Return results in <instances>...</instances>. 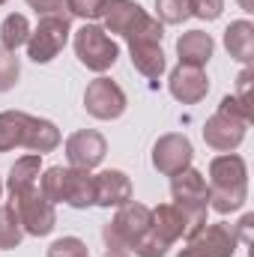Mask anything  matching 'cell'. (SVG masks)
Here are the masks:
<instances>
[{"label": "cell", "instance_id": "6da1fadb", "mask_svg": "<svg viewBox=\"0 0 254 257\" xmlns=\"http://www.w3.org/2000/svg\"><path fill=\"white\" fill-rule=\"evenodd\" d=\"M209 206L221 215L236 212L248 200V168L236 153L215 156L209 162Z\"/></svg>", "mask_w": 254, "mask_h": 257}, {"label": "cell", "instance_id": "7a4b0ae2", "mask_svg": "<svg viewBox=\"0 0 254 257\" xmlns=\"http://www.w3.org/2000/svg\"><path fill=\"white\" fill-rule=\"evenodd\" d=\"M171 197H174V206L180 209V215L186 221V239H189L206 224V209H209L206 177L194 168L180 171L177 177H171Z\"/></svg>", "mask_w": 254, "mask_h": 257}, {"label": "cell", "instance_id": "3957f363", "mask_svg": "<svg viewBox=\"0 0 254 257\" xmlns=\"http://www.w3.org/2000/svg\"><path fill=\"white\" fill-rule=\"evenodd\" d=\"M75 57L90 72H108L120 57V45L108 36L105 27L84 21V27L75 33Z\"/></svg>", "mask_w": 254, "mask_h": 257}, {"label": "cell", "instance_id": "277c9868", "mask_svg": "<svg viewBox=\"0 0 254 257\" xmlns=\"http://www.w3.org/2000/svg\"><path fill=\"white\" fill-rule=\"evenodd\" d=\"M69 33H72V24H69V15L57 12V15H42L36 30H30V39H27V57L33 63H51L69 42Z\"/></svg>", "mask_w": 254, "mask_h": 257}, {"label": "cell", "instance_id": "5b68a950", "mask_svg": "<svg viewBox=\"0 0 254 257\" xmlns=\"http://www.w3.org/2000/svg\"><path fill=\"white\" fill-rule=\"evenodd\" d=\"M153 224V209L144 206V203H135L129 200L123 206H117V215L111 224H105L102 236H105V245H123L132 251V245L150 230Z\"/></svg>", "mask_w": 254, "mask_h": 257}, {"label": "cell", "instance_id": "8992f818", "mask_svg": "<svg viewBox=\"0 0 254 257\" xmlns=\"http://www.w3.org/2000/svg\"><path fill=\"white\" fill-rule=\"evenodd\" d=\"M12 206H15L18 218H21L24 233H30V236H48L57 227L54 203L39 192V186H33V189H27L24 194L12 197Z\"/></svg>", "mask_w": 254, "mask_h": 257}, {"label": "cell", "instance_id": "52a82bcc", "mask_svg": "<svg viewBox=\"0 0 254 257\" xmlns=\"http://www.w3.org/2000/svg\"><path fill=\"white\" fill-rule=\"evenodd\" d=\"M236 230L227 221L218 224H203L194 236H189L186 248H180L177 257H233L236 254Z\"/></svg>", "mask_w": 254, "mask_h": 257}, {"label": "cell", "instance_id": "ba28073f", "mask_svg": "<svg viewBox=\"0 0 254 257\" xmlns=\"http://www.w3.org/2000/svg\"><path fill=\"white\" fill-rule=\"evenodd\" d=\"M126 93L117 81L111 78H96L84 90V108L96 120H117L126 114Z\"/></svg>", "mask_w": 254, "mask_h": 257}, {"label": "cell", "instance_id": "9c48e42d", "mask_svg": "<svg viewBox=\"0 0 254 257\" xmlns=\"http://www.w3.org/2000/svg\"><path fill=\"white\" fill-rule=\"evenodd\" d=\"M191 159H194V147L186 135L180 132H171V135H162L156 144H153V168L165 177H177L180 171L191 168Z\"/></svg>", "mask_w": 254, "mask_h": 257}, {"label": "cell", "instance_id": "30bf717a", "mask_svg": "<svg viewBox=\"0 0 254 257\" xmlns=\"http://www.w3.org/2000/svg\"><path fill=\"white\" fill-rule=\"evenodd\" d=\"M245 132H248L245 120H239L233 114H224V111H215L203 123V141H206V147H212L218 153H233L245 141Z\"/></svg>", "mask_w": 254, "mask_h": 257}, {"label": "cell", "instance_id": "8fae6325", "mask_svg": "<svg viewBox=\"0 0 254 257\" xmlns=\"http://www.w3.org/2000/svg\"><path fill=\"white\" fill-rule=\"evenodd\" d=\"M105 153H108V144L96 128H81V132L66 138V159H69L72 168L93 171V168L102 165Z\"/></svg>", "mask_w": 254, "mask_h": 257}, {"label": "cell", "instance_id": "7c38bea8", "mask_svg": "<svg viewBox=\"0 0 254 257\" xmlns=\"http://www.w3.org/2000/svg\"><path fill=\"white\" fill-rule=\"evenodd\" d=\"M168 90L177 102L183 105H197L206 93H209V78L200 66H189V63H180L171 78H168Z\"/></svg>", "mask_w": 254, "mask_h": 257}, {"label": "cell", "instance_id": "4fadbf2b", "mask_svg": "<svg viewBox=\"0 0 254 257\" xmlns=\"http://www.w3.org/2000/svg\"><path fill=\"white\" fill-rule=\"evenodd\" d=\"M96 183V206H123L132 200V180L123 171H102L93 177Z\"/></svg>", "mask_w": 254, "mask_h": 257}, {"label": "cell", "instance_id": "5bb4252c", "mask_svg": "<svg viewBox=\"0 0 254 257\" xmlns=\"http://www.w3.org/2000/svg\"><path fill=\"white\" fill-rule=\"evenodd\" d=\"M63 203H69L72 209L96 206V183H93L90 171H84V168H66Z\"/></svg>", "mask_w": 254, "mask_h": 257}, {"label": "cell", "instance_id": "9a60e30c", "mask_svg": "<svg viewBox=\"0 0 254 257\" xmlns=\"http://www.w3.org/2000/svg\"><path fill=\"white\" fill-rule=\"evenodd\" d=\"M224 48L233 60H239L242 66H251L254 60V24L248 18L230 21V27L224 30Z\"/></svg>", "mask_w": 254, "mask_h": 257}, {"label": "cell", "instance_id": "2e32d148", "mask_svg": "<svg viewBox=\"0 0 254 257\" xmlns=\"http://www.w3.org/2000/svg\"><path fill=\"white\" fill-rule=\"evenodd\" d=\"M39 174H42V156L30 153V156H21L12 168H9V177H6V192L9 197H18L27 189L39 186Z\"/></svg>", "mask_w": 254, "mask_h": 257}, {"label": "cell", "instance_id": "e0dca14e", "mask_svg": "<svg viewBox=\"0 0 254 257\" xmlns=\"http://www.w3.org/2000/svg\"><path fill=\"white\" fill-rule=\"evenodd\" d=\"M212 51H215V42H212V36H209V33H203V30H189V33H183V36L177 39L180 63L200 66V69H203V66L209 63Z\"/></svg>", "mask_w": 254, "mask_h": 257}, {"label": "cell", "instance_id": "ac0fdd59", "mask_svg": "<svg viewBox=\"0 0 254 257\" xmlns=\"http://www.w3.org/2000/svg\"><path fill=\"white\" fill-rule=\"evenodd\" d=\"M129 54H132V66L150 78V81H159L162 72H165V51L159 42H129Z\"/></svg>", "mask_w": 254, "mask_h": 257}, {"label": "cell", "instance_id": "d6986e66", "mask_svg": "<svg viewBox=\"0 0 254 257\" xmlns=\"http://www.w3.org/2000/svg\"><path fill=\"white\" fill-rule=\"evenodd\" d=\"M141 15H144V9H141V3H135V0H108L102 18H105V30H108V33L126 36L129 30L138 24Z\"/></svg>", "mask_w": 254, "mask_h": 257}, {"label": "cell", "instance_id": "ffe728a7", "mask_svg": "<svg viewBox=\"0 0 254 257\" xmlns=\"http://www.w3.org/2000/svg\"><path fill=\"white\" fill-rule=\"evenodd\" d=\"M24 147L36 156L42 153H51L60 147V128L54 126L51 120H42V117H30L27 123V135H24Z\"/></svg>", "mask_w": 254, "mask_h": 257}, {"label": "cell", "instance_id": "44dd1931", "mask_svg": "<svg viewBox=\"0 0 254 257\" xmlns=\"http://www.w3.org/2000/svg\"><path fill=\"white\" fill-rule=\"evenodd\" d=\"M153 230H156L168 245H174L177 239L186 236V221H183V215H180V209H177L174 203H159V206L153 209Z\"/></svg>", "mask_w": 254, "mask_h": 257}, {"label": "cell", "instance_id": "7402d4cb", "mask_svg": "<svg viewBox=\"0 0 254 257\" xmlns=\"http://www.w3.org/2000/svg\"><path fill=\"white\" fill-rule=\"evenodd\" d=\"M27 123H30V114L24 111H0V153L24 147Z\"/></svg>", "mask_w": 254, "mask_h": 257}, {"label": "cell", "instance_id": "603a6c76", "mask_svg": "<svg viewBox=\"0 0 254 257\" xmlns=\"http://www.w3.org/2000/svg\"><path fill=\"white\" fill-rule=\"evenodd\" d=\"M27 39H30V21H27L21 12L6 15L3 24H0V45L15 54L21 45H27Z\"/></svg>", "mask_w": 254, "mask_h": 257}, {"label": "cell", "instance_id": "cb8c5ba5", "mask_svg": "<svg viewBox=\"0 0 254 257\" xmlns=\"http://www.w3.org/2000/svg\"><path fill=\"white\" fill-rule=\"evenodd\" d=\"M24 239V227H21V218L15 212L12 203H0V248L3 251H12L18 248Z\"/></svg>", "mask_w": 254, "mask_h": 257}, {"label": "cell", "instance_id": "d4e9b609", "mask_svg": "<svg viewBox=\"0 0 254 257\" xmlns=\"http://www.w3.org/2000/svg\"><path fill=\"white\" fill-rule=\"evenodd\" d=\"M162 36H165V24L156 18V15H141L138 24L126 33V42H159L162 45Z\"/></svg>", "mask_w": 254, "mask_h": 257}, {"label": "cell", "instance_id": "484cf974", "mask_svg": "<svg viewBox=\"0 0 254 257\" xmlns=\"http://www.w3.org/2000/svg\"><path fill=\"white\" fill-rule=\"evenodd\" d=\"M63 186H66V168L63 165H54V168H45L42 171L39 192L45 194L51 203H63Z\"/></svg>", "mask_w": 254, "mask_h": 257}, {"label": "cell", "instance_id": "4316f807", "mask_svg": "<svg viewBox=\"0 0 254 257\" xmlns=\"http://www.w3.org/2000/svg\"><path fill=\"white\" fill-rule=\"evenodd\" d=\"M156 18L162 24H183L191 18L189 0H156Z\"/></svg>", "mask_w": 254, "mask_h": 257}, {"label": "cell", "instance_id": "83f0119b", "mask_svg": "<svg viewBox=\"0 0 254 257\" xmlns=\"http://www.w3.org/2000/svg\"><path fill=\"white\" fill-rule=\"evenodd\" d=\"M168 248H171V245H168V242L153 230V224H150V230L132 245V254L135 257H165L168 254Z\"/></svg>", "mask_w": 254, "mask_h": 257}, {"label": "cell", "instance_id": "f1b7e54d", "mask_svg": "<svg viewBox=\"0 0 254 257\" xmlns=\"http://www.w3.org/2000/svg\"><path fill=\"white\" fill-rule=\"evenodd\" d=\"M18 75H21V63H18V57L0 45V93L12 90V87L18 84Z\"/></svg>", "mask_w": 254, "mask_h": 257}, {"label": "cell", "instance_id": "f546056e", "mask_svg": "<svg viewBox=\"0 0 254 257\" xmlns=\"http://www.w3.org/2000/svg\"><path fill=\"white\" fill-rule=\"evenodd\" d=\"M105 6H108V0H66L69 15L84 18V21H96V18H102V15H105Z\"/></svg>", "mask_w": 254, "mask_h": 257}, {"label": "cell", "instance_id": "4dcf8cb0", "mask_svg": "<svg viewBox=\"0 0 254 257\" xmlns=\"http://www.w3.org/2000/svg\"><path fill=\"white\" fill-rule=\"evenodd\" d=\"M48 257H90V251H87V245L78 236H63V239L51 242Z\"/></svg>", "mask_w": 254, "mask_h": 257}, {"label": "cell", "instance_id": "1f68e13d", "mask_svg": "<svg viewBox=\"0 0 254 257\" xmlns=\"http://www.w3.org/2000/svg\"><path fill=\"white\" fill-rule=\"evenodd\" d=\"M189 9L200 21H215L224 9V0H189Z\"/></svg>", "mask_w": 254, "mask_h": 257}, {"label": "cell", "instance_id": "d6a6232c", "mask_svg": "<svg viewBox=\"0 0 254 257\" xmlns=\"http://www.w3.org/2000/svg\"><path fill=\"white\" fill-rule=\"evenodd\" d=\"M251 78H254V72L248 69V66H245V72L236 78V90H239V93H236V102L245 105L248 111H251Z\"/></svg>", "mask_w": 254, "mask_h": 257}, {"label": "cell", "instance_id": "836d02e7", "mask_svg": "<svg viewBox=\"0 0 254 257\" xmlns=\"http://www.w3.org/2000/svg\"><path fill=\"white\" fill-rule=\"evenodd\" d=\"M218 111L233 114V117H239V120H245V123H251V117H254V111H248L245 105H239V102H236V96H224V99H221V105H218Z\"/></svg>", "mask_w": 254, "mask_h": 257}, {"label": "cell", "instance_id": "e575fe53", "mask_svg": "<svg viewBox=\"0 0 254 257\" xmlns=\"http://www.w3.org/2000/svg\"><path fill=\"white\" fill-rule=\"evenodd\" d=\"M30 9H36V15H57L63 12L66 0H27Z\"/></svg>", "mask_w": 254, "mask_h": 257}, {"label": "cell", "instance_id": "d590c367", "mask_svg": "<svg viewBox=\"0 0 254 257\" xmlns=\"http://www.w3.org/2000/svg\"><path fill=\"white\" fill-rule=\"evenodd\" d=\"M251 224H254V215H242V221L239 224H233V230H236V239L242 242V245H251Z\"/></svg>", "mask_w": 254, "mask_h": 257}, {"label": "cell", "instance_id": "8d00e7d4", "mask_svg": "<svg viewBox=\"0 0 254 257\" xmlns=\"http://www.w3.org/2000/svg\"><path fill=\"white\" fill-rule=\"evenodd\" d=\"M105 257H132V251L123 245H105Z\"/></svg>", "mask_w": 254, "mask_h": 257}, {"label": "cell", "instance_id": "74e56055", "mask_svg": "<svg viewBox=\"0 0 254 257\" xmlns=\"http://www.w3.org/2000/svg\"><path fill=\"white\" fill-rule=\"evenodd\" d=\"M242 6V12H254V0H236Z\"/></svg>", "mask_w": 254, "mask_h": 257}, {"label": "cell", "instance_id": "f35d334b", "mask_svg": "<svg viewBox=\"0 0 254 257\" xmlns=\"http://www.w3.org/2000/svg\"><path fill=\"white\" fill-rule=\"evenodd\" d=\"M0 197H3V180H0Z\"/></svg>", "mask_w": 254, "mask_h": 257}, {"label": "cell", "instance_id": "ab89813d", "mask_svg": "<svg viewBox=\"0 0 254 257\" xmlns=\"http://www.w3.org/2000/svg\"><path fill=\"white\" fill-rule=\"evenodd\" d=\"M3 3H6V0H0V6H3Z\"/></svg>", "mask_w": 254, "mask_h": 257}]
</instances>
